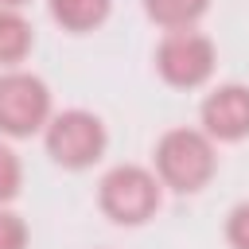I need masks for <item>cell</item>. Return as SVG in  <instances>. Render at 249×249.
Returning a JSON list of instances; mask_svg holds the SVG:
<instances>
[{
	"instance_id": "5b68a950",
	"label": "cell",
	"mask_w": 249,
	"mask_h": 249,
	"mask_svg": "<svg viewBox=\"0 0 249 249\" xmlns=\"http://www.w3.org/2000/svg\"><path fill=\"white\" fill-rule=\"evenodd\" d=\"M214 62H218L214 43L202 31H195V27L167 31L160 39V47H156V70L175 89H198L202 82H210Z\"/></svg>"
},
{
	"instance_id": "4fadbf2b",
	"label": "cell",
	"mask_w": 249,
	"mask_h": 249,
	"mask_svg": "<svg viewBox=\"0 0 249 249\" xmlns=\"http://www.w3.org/2000/svg\"><path fill=\"white\" fill-rule=\"evenodd\" d=\"M23 4H27V0H0V8H12V12H19Z\"/></svg>"
},
{
	"instance_id": "7a4b0ae2",
	"label": "cell",
	"mask_w": 249,
	"mask_h": 249,
	"mask_svg": "<svg viewBox=\"0 0 249 249\" xmlns=\"http://www.w3.org/2000/svg\"><path fill=\"white\" fill-rule=\"evenodd\" d=\"M160 175L140 163H117L97 183V206L117 226H144L160 210Z\"/></svg>"
},
{
	"instance_id": "7c38bea8",
	"label": "cell",
	"mask_w": 249,
	"mask_h": 249,
	"mask_svg": "<svg viewBox=\"0 0 249 249\" xmlns=\"http://www.w3.org/2000/svg\"><path fill=\"white\" fill-rule=\"evenodd\" d=\"M226 241L233 249H249V202H237L226 214Z\"/></svg>"
},
{
	"instance_id": "52a82bcc",
	"label": "cell",
	"mask_w": 249,
	"mask_h": 249,
	"mask_svg": "<svg viewBox=\"0 0 249 249\" xmlns=\"http://www.w3.org/2000/svg\"><path fill=\"white\" fill-rule=\"evenodd\" d=\"M47 8H51V19L62 31L82 35V31H93L109 19L113 0H47Z\"/></svg>"
},
{
	"instance_id": "8992f818",
	"label": "cell",
	"mask_w": 249,
	"mask_h": 249,
	"mask_svg": "<svg viewBox=\"0 0 249 249\" xmlns=\"http://www.w3.org/2000/svg\"><path fill=\"white\" fill-rule=\"evenodd\" d=\"M198 117H202V132L210 140H222V144L245 140L249 136V86L226 82V86L210 89Z\"/></svg>"
},
{
	"instance_id": "8fae6325",
	"label": "cell",
	"mask_w": 249,
	"mask_h": 249,
	"mask_svg": "<svg viewBox=\"0 0 249 249\" xmlns=\"http://www.w3.org/2000/svg\"><path fill=\"white\" fill-rule=\"evenodd\" d=\"M0 249H27V222L8 206H0Z\"/></svg>"
},
{
	"instance_id": "9c48e42d",
	"label": "cell",
	"mask_w": 249,
	"mask_h": 249,
	"mask_svg": "<svg viewBox=\"0 0 249 249\" xmlns=\"http://www.w3.org/2000/svg\"><path fill=\"white\" fill-rule=\"evenodd\" d=\"M31 47H35V31H31V23H27L19 12L0 8V62H4V66H16V62L27 58Z\"/></svg>"
},
{
	"instance_id": "277c9868",
	"label": "cell",
	"mask_w": 249,
	"mask_h": 249,
	"mask_svg": "<svg viewBox=\"0 0 249 249\" xmlns=\"http://www.w3.org/2000/svg\"><path fill=\"white\" fill-rule=\"evenodd\" d=\"M51 124V89L39 74L8 70L0 74V136L23 140Z\"/></svg>"
},
{
	"instance_id": "ba28073f",
	"label": "cell",
	"mask_w": 249,
	"mask_h": 249,
	"mask_svg": "<svg viewBox=\"0 0 249 249\" xmlns=\"http://www.w3.org/2000/svg\"><path fill=\"white\" fill-rule=\"evenodd\" d=\"M210 0H144V16L163 31H187L206 16Z\"/></svg>"
},
{
	"instance_id": "3957f363",
	"label": "cell",
	"mask_w": 249,
	"mask_h": 249,
	"mask_svg": "<svg viewBox=\"0 0 249 249\" xmlns=\"http://www.w3.org/2000/svg\"><path fill=\"white\" fill-rule=\"evenodd\" d=\"M43 144H47V156L66 167V171H86L93 167L101 156H105V144H109V132L101 124L97 113H86V109H66V113H54L51 124L43 128Z\"/></svg>"
},
{
	"instance_id": "30bf717a",
	"label": "cell",
	"mask_w": 249,
	"mask_h": 249,
	"mask_svg": "<svg viewBox=\"0 0 249 249\" xmlns=\"http://www.w3.org/2000/svg\"><path fill=\"white\" fill-rule=\"evenodd\" d=\"M23 187V163L16 156V148H8L0 140V206H8Z\"/></svg>"
},
{
	"instance_id": "6da1fadb",
	"label": "cell",
	"mask_w": 249,
	"mask_h": 249,
	"mask_svg": "<svg viewBox=\"0 0 249 249\" xmlns=\"http://www.w3.org/2000/svg\"><path fill=\"white\" fill-rule=\"evenodd\" d=\"M218 171L214 140L202 128H167L156 144V175L179 195L202 191Z\"/></svg>"
}]
</instances>
